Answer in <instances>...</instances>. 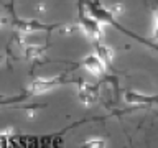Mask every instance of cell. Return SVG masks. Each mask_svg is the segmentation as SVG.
Returning a JSON list of instances; mask_svg holds the SVG:
<instances>
[{
  "label": "cell",
  "mask_w": 158,
  "mask_h": 148,
  "mask_svg": "<svg viewBox=\"0 0 158 148\" xmlns=\"http://www.w3.org/2000/svg\"><path fill=\"white\" fill-rule=\"evenodd\" d=\"M84 66L87 68V71H91L92 74H96V76H99V74L104 72V63L99 59L97 54L87 56L86 59H84Z\"/></svg>",
  "instance_id": "obj_1"
},
{
  "label": "cell",
  "mask_w": 158,
  "mask_h": 148,
  "mask_svg": "<svg viewBox=\"0 0 158 148\" xmlns=\"http://www.w3.org/2000/svg\"><path fill=\"white\" fill-rule=\"evenodd\" d=\"M54 86H56V81H53V79H38V81H35L30 86V89L35 94H43V92L51 91Z\"/></svg>",
  "instance_id": "obj_2"
},
{
  "label": "cell",
  "mask_w": 158,
  "mask_h": 148,
  "mask_svg": "<svg viewBox=\"0 0 158 148\" xmlns=\"http://www.w3.org/2000/svg\"><path fill=\"white\" fill-rule=\"evenodd\" d=\"M79 101H81L82 104H86V105H89V104H92L94 101H96V92L92 91V87L82 86L81 91H79Z\"/></svg>",
  "instance_id": "obj_3"
},
{
  "label": "cell",
  "mask_w": 158,
  "mask_h": 148,
  "mask_svg": "<svg viewBox=\"0 0 158 148\" xmlns=\"http://www.w3.org/2000/svg\"><path fill=\"white\" fill-rule=\"evenodd\" d=\"M84 31L92 38H99L101 36V30H99L96 20H84Z\"/></svg>",
  "instance_id": "obj_4"
},
{
  "label": "cell",
  "mask_w": 158,
  "mask_h": 148,
  "mask_svg": "<svg viewBox=\"0 0 158 148\" xmlns=\"http://www.w3.org/2000/svg\"><path fill=\"white\" fill-rule=\"evenodd\" d=\"M97 56L99 59L104 63H109V61H112V58H114V53H112V49L109 48V46H99L97 48Z\"/></svg>",
  "instance_id": "obj_5"
},
{
  "label": "cell",
  "mask_w": 158,
  "mask_h": 148,
  "mask_svg": "<svg viewBox=\"0 0 158 148\" xmlns=\"http://www.w3.org/2000/svg\"><path fill=\"white\" fill-rule=\"evenodd\" d=\"M125 99H127V102H132V104H145V102H148L147 97L138 96V94H133V92H128Z\"/></svg>",
  "instance_id": "obj_6"
},
{
  "label": "cell",
  "mask_w": 158,
  "mask_h": 148,
  "mask_svg": "<svg viewBox=\"0 0 158 148\" xmlns=\"http://www.w3.org/2000/svg\"><path fill=\"white\" fill-rule=\"evenodd\" d=\"M25 54H27L28 58H40L41 56V49L40 48H35V46H28L27 49H25Z\"/></svg>",
  "instance_id": "obj_7"
},
{
  "label": "cell",
  "mask_w": 158,
  "mask_h": 148,
  "mask_svg": "<svg viewBox=\"0 0 158 148\" xmlns=\"http://www.w3.org/2000/svg\"><path fill=\"white\" fill-rule=\"evenodd\" d=\"M122 5H115V7L112 8V12H110V15H120L122 13Z\"/></svg>",
  "instance_id": "obj_8"
},
{
  "label": "cell",
  "mask_w": 158,
  "mask_h": 148,
  "mask_svg": "<svg viewBox=\"0 0 158 148\" xmlns=\"http://www.w3.org/2000/svg\"><path fill=\"white\" fill-rule=\"evenodd\" d=\"M0 27H2V23H0Z\"/></svg>",
  "instance_id": "obj_9"
}]
</instances>
